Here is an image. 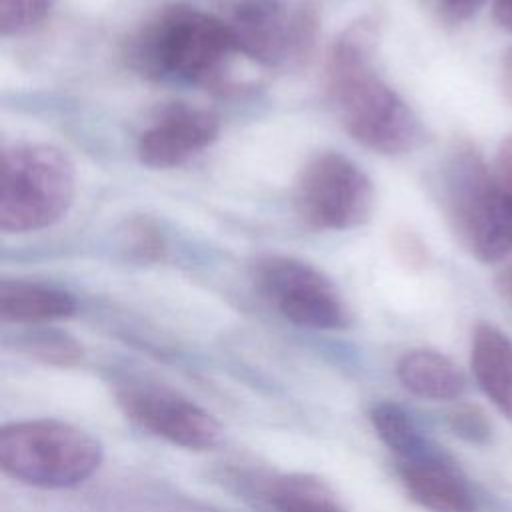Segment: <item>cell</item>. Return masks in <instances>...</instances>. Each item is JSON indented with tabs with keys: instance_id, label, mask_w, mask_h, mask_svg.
<instances>
[{
	"instance_id": "cell-8",
	"label": "cell",
	"mask_w": 512,
	"mask_h": 512,
	"mask_svg": "<svg viewBox=\"0 0 512 512\" xmlns=\"http://www.w3.org/2000/svg\"><path fill=\"white\" fill-rule=\"evenodd\" d=\"M254 280L278 312L298 326L342 330L350 322L336 286L306 262L286 256L262 258L254 268Z\"/></svg>"
},
{
	"instance_id": "cell-22",
	"label": "cell",
	"mask_w": 512,
	"mask_h": 512,
	"mask_svg": "<svg viewBox=\"0 0 512 512\" xmlns=\"http://www.w3.org/2000/svg\"><path fill=\"white\" fill-rule=\"evenodd\" d=\"M492 16L500 28L512 32V0H494Z\"/></svg>"
},
{
	"instance_id": "cell-11",
	"label": "cell",
	"mask_w": 512,
	"mask_h": 512,
	"mask_svg": "<svg viewBox=\"0 0 512 512\" xmlns=\"http://www.w3.org/2000/svg\"><path fill=\"white\" fill-rule=\"evenodd\" d=\"M220 132L218 116L208 110L174 106L142 132L138 158L150 168H174L210 146Z\"/></svg>"
},
{
	"instance_id": "cell-5",
	"label": "cell",
	"mask_w": 512,
	"mask_h": 512,
	"mask_svg": "<svg viewBox=\"0 0 512 512\" xmlns=\"http://www.w3.org/2000/svg\"><path fill=\"white\" fill-rule=\"evenodd\" d=\"M234 50L226 22L188 6L164 10L142 34L138 58L154 72L210 82Z\"/></svg>"
},
{
	"instance_id": "cell-13",
	"label": "cell",
	"mask_w": 512,
	"mask_h": 512,
	"mask_svg": "<svg viewBox=\"0 0 512 512\" xmlns=\"http://www.w3.org/2000/svg\"><path fill=\"white\" fill-rule=\"evenodd\" d=\"M396 378L412 396L436 402L458 400L466 390L464 372L442 352L418 348L396 364Z\"/></svg>"
},
{
	"instance_id": "cell-19",
	"label": "cell",
	"mask_w": 512,
	"mask_h": 512,
	"mask_svg": "<svg viewBox=\"0 0 512 512\" xmlns=\"http://www.w3.org/2000/svg\"><path fill=\"white\" fill-rule=\"evenodd\" d=\"M450 430L466 442L486 444L492 436V424L488 416L474 404H460L446 416Z\"/></svg>"
},
{
	"instance_id": "cell-24",
	"label": "cell",
	"mask_w": 512,
	"mask_h": 512,
	"mask_svg": "<svg viewBox=\"0 0 512 512\" xmlns=\"http://www.w3.org/2000/svg\"><path fill=\"white\" fill-rule=\"evenodd\" d=\"M500 288H502V294L512 300V262L504 268V272L500 274Z\"/></svg>"
},
{
	"instance_id": "cell-12",
	"label": "cell",
	"mask_w": 512,
	"mask_h": 512,
	"mask_svg": "<svg viewBox=\"0 0 512 512\" xmlns=\"http://www.w3.org/2000/svg\"><path fill=\"white\" fill-rule=\"evenodd\" d=\"M470 366L480 390L512 422V340L494 324H476Z\"/></svg>"
},
{
	"instance_id": "cell-20",
	"label": "cell",
	"mask_w": 512,
	"mask_h": 512,
	"mask_svg": "<svg viewBox=\"0 0 512 512\" xmlns=\"http://www.w3.org/2000/svg\"><path fill=\"white\" fill-rule=\"evenodd\" d=\"M492 176L512 214V136L504 138L498 144L492 162Z\"/></svg>"
},
{
	"instance_id": "cell-9",
	"label": "cell",
	"mask_w": 512,
	"mask_h": 512,
	"mask_svg": "<svg viewBox=\"0 0 512 512\" xmlns=\"http://www.w3.org/2000/svg\"><path fill=\"white\" fill-rule=\"evenodd\" d=\"M116 400L136 426L174 446L210 450L222 438V426L208 410L164 386L130 384Z\"/></svg>"
},
{
	"instance_id": "cell-6",
	"label": "cell",
	"mask_w": 512,
	"mask_h": 512,
	"mask_svg": "<svg viewBox=\"0 0 512 512\" xmlns=\"http://www.w3.org/2000/svg\"><path fill=\"white\" fill-rule=\"evenodd\" d=\"M296 202L302 218L322 230H348L364 224L374 210L370 178L342 154L312 158L298 180Z\"/></svg>"
},
{
	"instance_id": "cell-21",
	"label": "cell",
	"mask_w": 512,
	"mask_h": 512,
	"mask_svg": "<svg viewBox=\"0 0 512 512\" xmlns=\"http://www.w3.org/2000/svg\"><path fill=\"white\" fill-rule=\"evenodd\" d=\"M484 0H440L442 12L448 20L452 22H462L466 18H470Z\"/></svg>"
},
{
	"instance_id": "cell-7",
	"label": "cell",
	"mask_w": 512,
	"mask_h": 512,
	"mask_svg": "<svg viewBox=\"0 0 512 512\" xmlns=\"http://www.w3.org/2000/svg\"><path fill=\"white\" fill-rule=\"evenodd\" d=\"M224 22L234 50L266 66L306 56L318 26L312 6L288 12L278 0H240Z\"/></svg>"
},
{
	"instance_id": "cell-17",
	"label": "cell",
	"mask_w": 512,
	"mask_h": 512,
	"mask_svg": "<svg viewBox=\"0 0 512 512\" xmlns=\"http://www.w3.org/2000/svg\"><path fill=\"white\" fill-rule=\"evenodd\" d=\"M54 0H0V34L16 36L38 26L52 10Z\"/></svg>"
},
{
	"instance_id": "cell-3",
	"label": "cell",
	"mask_w": 512,
	"mask_h": 512,
	"mask_svg": "<svg viewBox=\"0 0 512 512\" xmlns=\"http://www.w3.org/2000/svg\"><path fill=\"white\" fill-rule=\"evenodd\" d=\"M442 202L456 238L478 262H498L512 250V214L476 150L466 146L450 156Z\"/></svg>"
},
{
	"instance_id": "cell-1",
	"label": "cell",
	"mask_w": 512,
	"mask_h": 512,
	"mask_svg": "<svg viewBox=\"0 0 512 512\" xmlns=\"http://www.w3.org/2000/svg\"><path fill=\"white\" fill-rule=\"evenodd\" d=\"M376 22L350 24L334 42L328 60L330 92L348 134L378 154L412 150L422 128L410 106L372 70Z\"/></svg>"
},
{
	"instance_id": "cell-2",
	"label": "cell",
	"mask_w": 512,
	"mask_h": 512,
	"mask_svg": "<svg viewBox=\"0 0 512 512\" xmlns=\"http://www.w3.org/2000/svg\"><path fill=\"white\" fill-rule=\"evenodd\" d=\"M100 442L86 430L56 418L20 420L0 430V468L38 488H70L102 464Z\"/></svg>"
},
{
	"instance_id": "cell-10",
	"label": "cell",
	"mask_w": 512,
	"mask_h": 512,
	"mask_svg": "<svg viewBox=\"0 0 512 512\" xmlns=\"http://www.w3.org/2000/svg\"><path fill=\"white\" fill-rule=\"evenodd\" d=\"M406 494L428 512H476V498L454 464L438 446L396 460Z\"/></svg>"
},
{
	"instance_id": "cell-4",
	"label": "cell",
	"mask_w": 512,
	"mask_h": 512,
	"mask_svg": "<svg viewBox=\"0 0 512 512\" xmlns=\"http://www.w3.org/2000/svg\"><path fill=\"white\" fill-rule=\"evenodd\" d=\"M76 188L70 158L46 144H20L2 154L0 228L40 230L66 214Z\"/></svg>"
},
{
	"instance_id": "cell-14",
	"label": "cell",
	"mask_w": 512,
	"mask_h": 512,
	"mask_svg": "<svg viewBox=\"0 0 512 512\" xmlns=\"http://www.w3.org/2000/svg\"><path fill=\"white\" fill-rule=\"evenodd\" d=\"M76 312V300L58 288L22 280L0 284V318L14 324H34L68 318Z\"/></svg>"
},
{
	"instance_id": "cell-15",
	"label": "cell",
	"mask_w": 512,
	"mask_h": 512,
	"mask_svg": "<svg viewBox=\"0 0 512 512\" xmlns=\"http://www.w3.org/2000/svg\"><path fill=\"white\" fill-rule=\"evenodd\" d=\"M268 496L280 512H344L334 488L314 474L292 472L278 476Z\"/></svg>"
},
{
	"instance_id": "cell-16",
	"label": "cell",
	"mask_w": 512,
	"mask_h": 512,
	"mask_svg": "<svg viewBox=\"0 0 512 512\" xmlns=\"http://www.w3.org/2000/svg\"><path fill=\"white\" fill-rule=\"evenodd\" d=\"M370 422L378 438L388 446L396 460L416 456L434 442L420 430L412 416L394 402H378L370 408Z\"/></svg>"
},
{
	"instance_id": "cell-23",
	"label": "cell",
	"mask_w": 512,
	"mask_h": 512,
	"mask_svg": "<svg viewBox=\"0 0 512 512\" xmlns=\"http://www.w3.org/2000/svg\"><path fill=\"white\" fill-rule=\"evenodd\" d=\"M500 82H502L504 96H506L508 102L512 104V46L502 54V62H500Z\"/></svg>"
},
{
	"instance_id": "cell-18",
	"label": "cell",
	"mask_w": 512,
	"mask_h": 512,
	"mask_svg": "<svg viewBox=\"0 0 512 512\" xmlns=\"http://www.w3.org/2000/svg\"><path fill=\"white\" fill-rule=\"evenodd\" d=\"M26 350L42 362L56 366H72L82 358L80 344L68 334L60 332H38L26 342Z\"/></svg>"
}]
</instances>
